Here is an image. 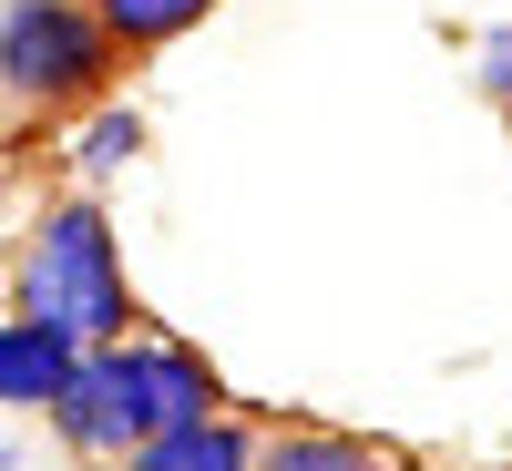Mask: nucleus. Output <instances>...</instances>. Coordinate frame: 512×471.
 Segmentation results:
<instances>
[{"label": "nucleus", "instance_id": "7ed1b4c3", "mask_svg": "<svg viewBox=\"0 0 512 471\" xmlns=\"http://www.w3.org/2000/svg\"><path fill=\"white\" fill-rule=\"evenodd\" d=\"M113 72L123 52L93 21V0H11L0 11V93L21 113H82V103H103Z\"/></svg>", "mask_w": 512, "mask_h": 471}, {"label": "nucleus", "instance_id": "f03ea898", "mask_svg": "<svg viewBox=\"0 0 512 471\" xmlns=\"http://www.w3.org/2000/svg\"><path fill=\"white\" fill-rule=\"evenodd\" d=\"M11 318L72 338V349L134 328V277H123V246H113L93 195H62V205H41L21 226V246H11Z\"/></svg>", "mask_w": 512, "mask_h": 471}, {"label": "nucleus", "instance_id": "39448f33", "mask_svg": "<svg viewBox=\"0 0 512 471\" xmlns=\"http://www.w3.org/2000/svg\"><path fill=\"white\" fill-rule=\"evenodd\" d=\"M256 471H400V451L390 441H359V431L287 420V431H256Z\"/></svg>", "mask_w": 512, "mask_h": 471}, {"label": "nucleus", "instance_id": "423d86ee", "mask_svg": "<svg viewBox=\"0 0 512 471\" xmlns=\"http://www.w3.org/2000/svg\"><path fill=\"white\" fill-rule=\"evenodd\" d=\"M226 0H93V21L113 31V52L123 62H144V52H164V41H185L195 21H216Z\"/></svg>", "mask_w": 512, "mask_h": 471}, {"label": "nucleus", "instance_id": "f257e3e1", "mask_svg": "<svg viewBox=\"0 0 512 471\" xmlns=\"http://www.w3.org/2000/svg\"><path fill=\"white\" fill-rule=\"evenodd\" d=\"M216 400H226V379L205 369L185 338H134V328H113V338H93V349H72V379H62L41 410H52L62 451L123 461L134 441H154L164 420L216 410Z\"/></svg>", "mask_w": 512, "mask_h": 471}, {"label": "nucleus", "instance_id": "20e7f679", "mask_svg": "<svg viewBox=\"0 0 512 471\" xmlns=\"http://www.w3.org/2000/svg\"><path fill=\"white\" fill-rule=\"evenodd\" d=\"M113 471H256V420L246 410H185V420H164L154 441H134Z\"/></svg>", "mask_w": 512, "mask_h": 471}, {"label": "nucleus", "instance_id": "0eeeda50", "mask_svg": "<svg viewBox=\"0 0 512 471\" xmlns=\"http://www.w3.org/2000/svg\"><path fill=\"white\" fill-rule=\"evenodd\" d=\"M72 379V338L31 328V318H0V400H52Z\"/></svg>", "mask_w": 512, "mask_h": 471}]
</instances>
